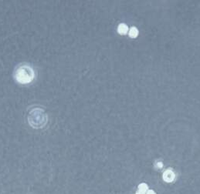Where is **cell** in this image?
I'll use <instances>...</instances> for the list:
<instances>
[{"label": "cell", "mask_w": 200, "mask_h": 194, "mask_svg": "<svg viewBox=\"0 0 200 194\" xmlns=\"http://www.w3.org/2000/svg\"><path fill=\"white\" fill-rule=\"evenodd\" d=\"M47 115L41 108H34L29 113L28 122L32 128H43L47 123Z\"/></svg>", "instance_id": "6da1fadb"}, {"label": "cell", "mask_w": 200, "mask_h": 194, "mask_svg": "<svg viewBox=\"0 0 200 194\" xmlns=\"http://www.w3.org/2000/svg\"><path fill=\"white\" fill-rule=\"evenodd\" d=\"M14 77L19 83L28 84L33 80L35 73L31 66L28 65H23V66H19L15 70Z\"/></svg>", "instance_id": "7a4b0ae2"}, {"label": "cell", "mask_w": 200, "mask_h": 194, "mask_svg": "<svg viewBox=\"0 0 200 194\" xmlns=\"http://www.w3.org/2000/svg\"><path fill=\"white\" fill-rule=\"evenodd\" d=\"M163 180L166 183H172L176 179V174L172 169H168L163 173Z\"/></svg>", "instance_id": "3957f363"}, {"label": "cell", "mask_w": 200, "mask_h": 194, "mask_svg": "<svg viewBox=\"0 0 200 194\" xmlns=\"http://www.w3.org/2000/svg\"><path fill=\"white\" fill-rule=\"evenodd\" d=\"M128 31V27L125 23H121L119 24L118 27H117V32L121 36H125L127 34V32Z\"/></svg>", "instance_id": "277c9868"}, {"label": "cell", "mask_w": 200, "mask_h": 194, "mask_svg": "<svg viewBox=\"0 0 200 194\" xmlns=\"http://www.w3.org/2000/svg\"><path fill=\"white\" fill-rule=\"evenodd\" d=\"M138 33H139V32H138V29L136 28V27H131L130 29V31H129V37L131 38H133V39H134V38L138 37Z\"/></svg>", "instance_id": "5b68a950"}, {"label": "cell", "mask_w": 200, "mask_h": 194, "mask_svg": "<svg viewBox=\"0 0 200 194\" xmlns=\"http://www.w3.org/2000/svg\"><path fill=\"white\" fill-rule=\"evenodd\" d=\"M148 186L146 183H142L141 184H139V186H138V191H140V192L145 193L148 191Z\"/></svg>", "instance_id": "8992f818"}, {"label": "cell", "mask_w": 200, "mask_h": 194, "mask_svg": "<svg viewBox=\"0 0 200 194\" xmlns=\"http://www.w3.org/2000/svg\"><path fill=\"white\" fill-rule=\"evenodd\" d=\"M145 194H156V193H155V191H153L152 190H148V191L145 193Z\"/></svg>", "instance_id": "52a82bcc"}, {"label": "cell", "mask_w": 200, "mask_h": 194, "mask_svg": "<svg viewBox=\"0 0 200 194\" xmlns=\"http://www.w3.org/2000/svg\"><path fill=\"white\" fill-rule=\"evenodd\" d=\"M157 166H158V167L159 168H162L163 166V164H162V162H159L158 163V164H157Z\"/></svg>", "instance_id": "ba28073f"}, {"label": "cell", "mask_w": 200, "mask_h": 194, "mask_svg": "<svg viewBox=\"0 0 200 194\" xmlns=\"http://www.w3.org/2000/svg\"><path fill=\"white\" fill-rule=\"evenodd\" d=\"M136 194H145V193H144L142 192H140V191H138V192L136 193Z\"/></svg>", "instance_id": "9c48e42d"}]
</instances>
